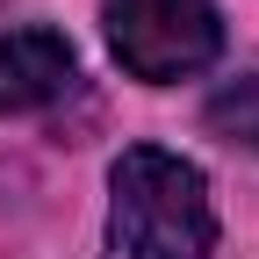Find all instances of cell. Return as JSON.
Returning <instances> with one entry per match:
<instances>
[{
  "instance_id": "6da1fadb",
  "label": "cell",
  "mask_w": 259,
  "mask_h": 259,
  "mask_svg": "<svg viewBox=\"0 0 259 259\" xmlns=\"http://www.w3.org/2000/svg\"><path fill=\"white\" fill-rule=\"evenodd\" d=\"M216 202L180 151L130 144L108 173V259H209Z\"/></svg>"
},
{
  "instance_id": "7a4b0ae2",
  "label": "cell",
  "mask_w": 259,
  "mask_h": 259,
  "mask_svg": "<svg viewBox=\"0 0 259 259\" xmlns=\"http://www.w3.org/2000/svg\"><path fill=\"white\" fill-rule=\"evenodd\" d=\"M101 22H108V51L122 58V72L144 87L194 79L223 51L216 0H108Z\"/></svg>"
},
{
  "instance_id": "3957f363",
  "label": "cell",
  "mask_w": 259,
  "mask_h": 259,
  "mask_svg": "<svg viewBox=\"0 0 259 259\" xmlns=\"http://www.w3.org/2000/svg\"><path fill=\"white\" fill-rule=\"evenodd\" d=\"M79 79V58L58 29H8L0 36V115H44Z\"/></svg>"
},
{
  "instance_id": "277c9868",
  "label": "cell",
  "mask_w": 259,
  "mask_h": 259,
  "mask_svg": "<svg viewBox=\"0 0 259 259\" xmlns=\"http://www.w3.org/2000/svg\"><path fill=\"white\" fill-rule=\"evenodd\" d=\"M209 130H216L223 144L259 151V65L238 72V79H223V87L209 94Z\"/></svg>"
}]
</instances>
